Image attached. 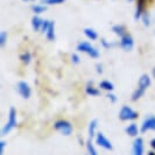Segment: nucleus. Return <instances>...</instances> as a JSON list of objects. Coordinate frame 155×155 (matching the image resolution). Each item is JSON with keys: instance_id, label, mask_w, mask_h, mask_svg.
Here are the masks:
<instances>
[{"instance_id": "nucleus-2", "label": "nucleus", "mask_w": 155, "mask_h": 155, "mask_svg": "<svg viewBox=\"0 0 155 155\" xmlns=\"http://www.w3.org/2000/svg\"><path fill=\"white\" fill-rule=\"evenodd\" d=\"M77 50L81 51V53H85V54H87L90 57H92V58H98L99 55H101L99 50L97 48L92 47L89 42H86V41H82V42L78 43Z\"/></svg>"}, {"instance_id": "nucleus-25", "label": "nucleus", "mask_w": 155, "mask_h": 155, "mask_svg": "<svg viewBox=\"0 0 155 155\" xmlns=\"http://www.w3.org/2000/svg\"><path fill=\"white\" fill-rule=\"evenodd\" d=\"M6 40H7V33L5 31H2L0 33V47H5L6 45Z\"/></svg>"}, {"instance_id": "nucleus-22", "label": "nucleus", "mask_w": 155, "mask_h": 155, "mask_svg": "<svg viewBox=\"0 0 155 155\" xmlns=\"http://www.w3.org/2000/svg\"><path fill=\"white\" fill-rule=\"evenodd\" d=\"M86 149H87L89 154L97 155V150H96V148H94V146H93L91 139H89V140H87V142H86Z\"/></svg>"}, {"instance_id": "nucleus-12", "label": "nucleus", "mask_w": 155, "mask_h": 155, "mask_svg": "<svg viewBox=\"0 0 155 155\" xmlns=\"http://www.w3.org/2000/svg\"><path fill=\"white\" fill-rule=\"evenodd\" d=\"M55 36H56V34H55V23L54 21H50L49 27H48V29L46 31V38L48 41H54Z\"/></svg>"}, {"instance_id": "nucleus-19", "label": "nucleus", "mask_w": 155, "mask_h": 155, "mask_svg": "<svg viewBox=\"0 0 155 155\" xmlns=\"http://www.w3.org/2000/svg\"><path fill=\"white\" fill-rule=\"evenodd\" d=\"M145 91H146V89H145V87H140V86H138V89H137L132 94V101H139L140 98L145 94Z\"/></svg>"}, {"instance_id": "nucleus-26", "label": "nucleus", "mask_w": 155, "mask_h": 155, "mask_svg": "<svg viewBox=\"0 0 155 155\" xmlns=\"http://www.w3.org/2000/svg\"><path fill=\"white\" fill-rule=\"evenodd\" d=\"M49 23H50V20H43V23H42V28H41V31L46 33L48 27H49Z\"/></svg>"}, {"instance_id": "nucleus-5", "label": "nucleus", "mask_w": 155, "mask_h": 155, "mask_svg": "<svg viewBox=\"0 0 155 155\" xmlns=\"http://www.w3.org/2000/svg\"><path fill=\"white\" fill-rule=\"evenodd\" d=\"M119 47L121 49H124L126 51H130L134 48V39L131 34L126 33L125 35H123L120 38V41H119Z\"/></svg>"}, {"instance_id": "nucleus-32", "label": "nucleus", "mask_w": 155, "mask_h": 155, "mask_svg": "<svg viewBox=\"0 0 155 155\" xmlns=\"http://www.w3.org/2000/svg\"><path fill=\"white\" fill-rule=\"evenodd\" d=\"M149 145H150V148H152V149H153V150H154V152H155V138H154V139H152V140H150V142H149Z\"/></svg>"}, {"instance_id": "nucleus-29", "label": "nucleus", "mask_w": 155, "mask_h": 155, "mask_svg": "<svg viewBox=\"0 0 155 155\" xmlns=\"http://www.w3.org/2000/svg\"><path fill=\"white\" fill-rule=\"evenodd\" d=\"M106 97L110 99V101H112V103H117V96L116 94H113V93H111V92H107Z\"/></svg>"}, {"instance_id": "nucleus-14", "label": "nucleus", "mask_w": 155, "mask_h": 155, "mask_svg": "<svg viewBox=\"0 0 155 155\" xmlns=\"http://www.w3.org/2000/svg\"><path fill=\"white\" fill-rule=\"evenodd\" d=\"M99 89L106 91V92H113L114 85L111 82H109V81H101V83H99Z\"/></svg>"}, {"instance_id": "nucleus-10", "label": "nucleus", "mask_w": 155, "mask_h": 155, "mask_svg": "<svg viewBox=\"0 0 155 155\" xmlns=\"http://www.w3.org/2000/svg\"><path fill=\"white\" fill-rule=\"evenodd\" d=\"M125 132H126V134H127L128 137L134 138V137H137V135L139 134V127H138V125L137 124H131L126 127Z\"/></svg>"}, {"instance_id": "nucleus-31", "label": "nucleus", "mask_w": 155, "mask_h": 155, "mask_svg": "<svg viewBox=\"0 0 155 155\" xmlns=\"http://www.w3.org/2000/svg\"><path fill=\"white\" fill-rule=\"evenodd\" d=\"M96 69H97V72H98V74H101V72H103V65H101V64H97Z\"/></svg>"}, {"instance_id": "nucleus-6", "label": "nucleus", "mask_w": 155, "mask_h": 155, "mask_svg": "<svg viewBox=\"0 0 155 155\" xmlns=\"http://www.w3.org/2000/svg\"><path fill=\"white\" fill-rule=\"evenodd\" d=\"M16 91L22 97L23 99H28V98H31V86L28 85L26 82H19L18 84H16Z\"/></svg>"}, {"instance_id": "nucleus-24", "label": "nucleus", "mask_w": 155, "mask_h": 155, "mask_svg": "<svg viewBox=\"0 0 155 155\" xmlns=\"http://www.w3.org/2000/svg\"><path fill=\"white\" fill-rule=\"evenodd\" d=\"M65 0H41L42 4L45 5H58V4H63Z\"/></svg>"}, {"instance_id": "nucleus-28", "label": "nucleus", "mask_w": 155, "mask_h": 155, "mask_svg": "<svg viewBox=\"0 0 155 155\" xmlns=\"http://www.w3.org/2000/svg\"><path fill=\"white\" fill-rule=\"evenodd\" d=\"M101 46L104 47V48H107V49H109V48H111V47L113 46V45H112L111 42H109L107 40H105V39H103V40L101 41Z\"/></svg>"}, {"instance_id": "nucleus-4", "label": "nucleus", "mask_w": 155, "mask_h": 155, "mask_svg": "<svg viewBox=\"0 0 155 155\" xmlns=\"http://www.w3.org/2000/svg\"><path fill=\"white\" fill-rule=\"evenodd\" d=\"M138 118V113L130 106L124 105L120 111H119V119L121 121H130V120H135Z\"/></svg>"}, {"instance_id": "nucleus-13", "label": "nucleus", "mask_w": 155, "mask_h": 155, "mask_svg": "<svg viewBox=\"0 0 155 155\" xmlns=\"http://www.w3.org/2000/svg\"><path fill=\"white\" fill-rule=\"evenodd\" d=\"M150 83H152V81H150V78L148 75H142L141 77L139 78V82H138V86L140 87H145V89H147L148 86L150 85Z\"/></svg>"}, {"instance_id": "nucleus-16", "label": "nucleus", "mask_w": 155, "mask_h": 155, "mask_svg": "<svg viewBox=\"0 0 155 155\" xmlns=\"http://www.w3.org/2000/svg\"><path fill=\"white\" fill-rule=\"evenodd\" d=\"M97 120H92L90 125H89V139L92 140L93 138H96V130H97Z\"/></svg>"}, {"instance_id": "nucleus-3", "label": "nucleus", "mask_w": 155, "mask_h": 155, "mask_svg": "<svg viewBox=\"0 0 155 155\" xmlns=\"http://www.w3.org/2000/svg\"><path fill=\"white\" fill-rule=\"evenodd\" d=\"M54 128L55 131H57V132H60L62 135H70L72 131H74V128H72V125L71 123H69L68 120H57L56 123L54 124Z\"/></svg>"}, {"instance_id": "nucleus-35", "label": "nucleus", "mask_w": 155, "mask_h": 155, "mask_svg": "<svg viewBox=\"0 0 155 155\" xmlns=\"http://www.w3.org/2000/svg\"><path fill=\"white\" fill-rule=\"evenodd\" d=\"M127 1H128V2H131V1H133V0H127Z\"/></svg>"}, {"instance_id": "nucleus-18", "label": "nucleus", "mask_w": 155, "mask_h": 155, "mask_svg": "<svg viewBox=\"0 0 155 155\" xmlns=\"http://www.w3.org/2000/svg\"><path fill=\"white\" fill-rule=\"evenodd\" d=\"M84 34H85V36L87 39L92 40V41H96V40L98 39V33L92 29V28H85L84 29Z\"/></svg>"}, {"instance_id": "nucleus-23", "label": "nucleus", "mask_w": 155, "mask_h": 155, "mask_svg": "<svg viewBox=\"0 0 155 155\" xmlns=\"http://www.w3.org/2000/svg\"><path fill=\"white\" fill-rule=\"evenodd\" d=\"M20 58H21V61H22L23 64H29L31 61V55L29 51H26V53L21 54Z\"/></svg>"}, {"instance_id": "nucleus-9", "label": "nucleus", "mask_w": 155, "mask_h": 155, "mask_svg": "<svg viewBox=\"0 0 155 155\" xmlns=\"http://www.w3.org/2000/svg\"><path fill=\"white\" fill-rule=\"evenodd\" d=\"M143 152V140L142 138H137L133 142V153L135 155H142Z\"/></svg>"}, {"instance_id": "nucleus-33", "label": "nucleus", "mask_w": 155, "mask_h": 155, "mask_svg": "<svg viewBox=\"0 0 155 155\" xmlns=\"http://www.w3.org/2000/svg\"><path fill=\"white\" fill-rule=\"evenodd\" d=\"M152 74H153V77L155 78V67L153 68V71H152Z\"/></svg>"}, {"instance_id": "nucleus-30", "label": "nucleus", "mask_w": 155, "mask_h": 155, "mask_svg": "<svg viewBox=\"0 0 155 155\" xmlns=\"http://www.w3.org/2000/svg\"><path fill=\"white\" fill-rule=\"evenodd\" d=\"M5 145H6V143H5V141H4V140H1V141H0V155L4 154V149H5Z\"/></svg>"}, {"instance_id": "nucleus-27", "label": "nucleus", "mask_w": 155, "mask_h": 155, "mask_svg": "<svg viewBox=\"0 0 155 155\" xmlns=\"http://www.w3.org/2000/svg\"><path fill=\"white\" fill-rule=\"evenodd\" d=\"M71 62L75 63V64H78V63L81 62L79 56H78L77 54H72V55H71Z\"/></svg>"}, {"instance_id": "nucleus-8", "label": "nucleus", "mask_w": 155, "mask_h": 155, "mask_svg": "<svg viewBox=\"0 0 155 155\" xmlns=\"http://www.w3.org/2000/svg\"><path fill=\"white\" fill-rule=\"evenodd\" d=\"M142 133L147 132V131H155V116H150L147 117L143 123L141 125V130H140Z\"/></svg>"}, {"instance_id": "nucleus-1", "label": "nucleus", "mask_w": 155, "mask_h": 155, "mask_svg": "<svg viewBox=\"0 0 155 155\" xmlns=\"http://www.w3.org/2000/svg\"><path fill=\"white\" fill-rule=\"evenodd\" d=\"M15 126H16V110L15 107H11L9 112H8L7 123L2 127V130H1V137H5L6 134H8Z\"/></svg>"}, {"instance_id": "nucleus-21", "label": "nucleus", "mask_w": 155, "mask_h": 155, "mask_svg": "<svg viewBox=\"0 0 155 155\" xmlns=\"http://www.w3.org/2000/svg\"><path fill=\"white\" fill-rule=\"evenodd\" d=\"M141 20L145 27H149L150 26V14L148 13L147 11H143L141 14Z\"/></svg>"}, {"instance_id": "nucleus-7", "label": "nucleus", "mask_w": 155, "mask_h": 155, "mask_svg": "<svg viewBox=\"0 0 155 155\" xmlns=\"http://www.w3.org/2000/svg\"><path fill=\"white\" fill-rule=\"evenodd\" d=\"M96 142H97L98 146H101L104 149H107V150H112L113 149V146H112L111 141L101 132L96 134Z\"/></svg>"}, {"instance_id": "nucleus-17", "label": "nucleus", "mask_w": 155, "mask_h": 155, "mask_svg": "<svg viewBox=\"0 0 155 155\" xmlns=\"http://www.w3.org/2000/svg\"><path fill=\"white\" fill-rule=\"evenodd\" d=\"M85 92H86V94H89V96L97 97V96H99V94H101V90H99V89H97L96 86H93V85H87L85 87Z\"/></svg>"}, {"instance_id": "nucleus-20", "label": "nucleus", "mask_w": 155, "mask_h": 155, "mask_svg": "<svg viewBox=\"0 0 155 155\" xmlns=\"http://www.w3.org/2000/svg\"><path fill=\"white\" fill-rule=\"evenodd\" d=\"M31 11L35 13V14H41L43 12L47 11V6L45 4H38V5H31Z\"/></svg>"}, {"instance_id": "nucleus-15", "label": "nucleus", "mask_w": 155, "mask_h": 155, "mask_svg": "<svg viewBox=\"0 0 155 155\" xmlns=\"http://www.w3.org/2000/svg\"><path fill=\"white\" fill-rule=\"evenodd\" d=\"M112 31H113L116 35L120 36V38L127 33V31H126V27H125L124 25H116V26H113V27H112Z\"/></svg>"}, {"instance_id": "nucleus-11", "label": "nucleus", "mask_w": 155, "mask_h": 155, "mask_svg": "<svg viewBox=\"0 0 155 155\" xmlns=\"http://www.w3.org/2000/svg\"><path fill=\"white\" fill-rule=\"evenodd\" d=\"M42 23H43V20L40 18L39 14H36V15L31 19V27H33V29H34L35 31H41V28H42Z\"/></svg>"}, {"instance_id": "nucleus-34", "label": "nucleus", "mask_w": 155, "mask_h": 155, "mask_svg": "<svg viewBox=\"0 0 155 155\" xmlns=\"http://www.w3.org/2000/svg\"><path fill=\"white\" fill-rule=\"evenodd\" d=\"M23 1H34V0H23Z\"/></svg>"}]
</instances>
